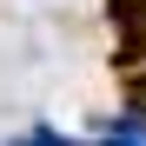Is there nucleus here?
<instances>
[{"mask_svg":"<svg viewBox=\"0 0 146 146\" xmlns=\"http://www.w3.org/2000/svg\"><path fill=\"white\" fill-rule=\"evenodd\" d=\"M13 146H73V139H60V133H46V126H40V133H27V139H13Z\"/></svg>","mask_w":146,"mask_h":146,"instance_id":"2","label":"nucleus"},{"mask_svg":"<svg viewBox=\"0 0 146 146\" xmlns=\"http://www.w3.org/2000/svg\"><path fill=\"white\" fill-rule=\"evenodd\" d=\"M106 146H146V139H139V126H113V133H106Z\"/></svg>","mask_w":146,"mask_h":146,"instance_id":"1","label":"nucleus"}]
</instances>
